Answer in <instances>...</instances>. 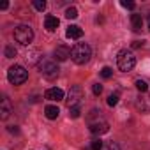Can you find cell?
<instances>
[{"label":"cell","mask_w":150,"mask_h":150,"mask_svg":"<svg viewBox=\"0 0 150 150\" xmlns=\"http://www.w3.org/2000/svg\"><path fill=\"white\" fill-rule=\"evenodd\" d=\"M87 120H88V127H90L92 134H99L101 136V134H106L110 131V124L101 117L99 110H92L90 115L87 117Z\"/></svg>","instance_id":"1"},{"label":"cell","mask_w":150,"mask_h":150,"mask_svg":"<svg viewBox=\"0 0 150 150\" xmlns=\"http://www.w3.org/2000/svg\"><path fill=\"white\" fill-rule=\"evenodd\" d=\"M58 25H60V20L57 18V16H46V20H44V28L48 30V32H55L57 28H58Z\"/></svg>","instance_id":"12"},{"label":"cell","mask_w":150,"mask_h":150,"mask_svg":"<svg viewBox=\"0 0 150 150\" xmlns=\"http://www.w3.org/2000/svg\"><path fill=\"white\" fill-rule=\"evenodd\" d=\"M7 131H9L11 134H18V132H20V129H18V127H14V125H11V127H7Z\"/></svg>","instance_id":"28"},{"label":"cell","mask_w":150,"mask_h":150,"mask_svg":"<svg viewBox=\"0 0 150 150\" xmlns=\"http://www.w3.org/2000/svg\"><path fill=\"white\" fill-rule=\"evenodd\" d=\"M27 78H28V71L21 65H13L7 71V80L13 85H23L27 81Z\"/></svg>","instance_id":"4"},{"label":"cell","mask_w":150,"mask_h":150,"mask_svg":"<svg viewBox=\"0 0 150 150\" xmlns=\"http://www.w3.org/2000/svg\"><path fill=\"white\" fill-rule=\"evenodd\" d=\"M148 30H150V25H148Z\"/></svg>","instance_id":"31"},{"label":"cell","mask_w":150,"mask_h":150,"mask_svg":"<svg viewBox=\"0 0 150 150\" xmlns=\"http://www.w3.org/2000/svg\"><path fill=\"white\" fill-rule=\"evenodd\" d=\"M103 150H120V146H118V143L110 141V143H106V145L103 146Z\"/></svg>","instance_id":"24"},{"label":"cell","mask_w":150,"mask_h":150,"mask_svg":"<svg viewBox=\"0 0 150 150\" xmlns=\"http://www.w3.org/2000/svg\"><path fill=\"white\" fill-rule=\"evenodd\" d=\"M4 53H6V57H7V58H14V57L18 55V51H16V48H14V46H6V51H4Z\"/></svg>","instance_id":"20"},{"label":"cell","mask_w":150,"mask_h":150,"mask_svg":"<svg viewBox=\"0 0 150 150\" xmlns=\"http://www.w3.org/2000/svg\"><path fill=\"white\" fill-rule=\"evenodd\" d=\"M39 69H41V74L44 78H48V80H53V78H57L58 76V65H57V62L55 60H50V58H42L41 60V64H39Z\"/></svg>","instance_id":"6"},{"label":"cell","mask_w":150,"mask_h":150,"mask_svg":"<svg viewBox=\"0 0 150 150\" xmlns=\"http://www.w3.org/2000/svg\"><path fill=\"white\" fill-rule=\"evenodd\" d=\"M92 92H94L96 96H101V94H103V85H99V83H96V85L92 87Z\"/></svg>","instance_id":"27"},{"label":"cell","mask_w":150,"mask_h":150,"mask_svg":"<svg viewBox=\"0 0 150 150\" xmlns=\"http://www.w3.org/2000/svg\"><path fill=\"white\" fill-rule=\"evenodd\" d=\"M44 97H46L48 101H57V103H58V101L64 99V90H62V88H57V87H51V88L46 90Z\"/></svg>","instance_id":"10"},{"label":"cell","mask_w":150,"mask_h":150,"mask_svg":"<svg viewBox=\"0 0 150 150\" xmlns=\"http://www.w3.org/2000/svg\"><path fill=\"white\" fill-rule=\"evenodd\" d=\"M136 108L141 113H150V94H143L139 99H136Z\"/></svg>","instance_id":"9"},{"label":"cell","mask_w":150,"mask_h":150,"mask_svg":"<svg viewBox=\"0 0 150 150\" xmlns=\"http://www.w3.org/2000/svg\"><path fill=\"white\" fill-rule=\"evenodd\" d=\"M14 39L21 46H28L34 41V30H32V27H28V25H18L14 28Z\"/></svg>","instance_id":"5"},{"label":"cell","mask_w":150,"mask_h":150,"mask_svg":"<svg viewBox=\"0 0 150 150\" xmlns=\"http://www.w3.org/2000/svg\"><path fill=\"white\" fill-rule=\"evenodd\" d=\"M92 57V48L87 44V42H78V44H74L71 48V58L74 64H78V65H83L90 60Z\"/></svg>","instance_id":"2"},{"label":"cell","mask_w":150,"mask_h":150,"mask_svg":"<svg viewBox=\"0 0 150 150\" xmlns=\"http://www.w3.org/2000/svg\"><path fill=\"white\" fill-rule=\"evenodd\" d=\"M120 6L125 7V9H134V2H131V0H122Z\"/></svg>","instance_id":"26"},{"label":"cell","mask_w":150,"mask_h":150,"mask_svg":"<svg viewBox=\"0 0 150 150\" xmlns=\"http://www.w3.org/2000/svg\"><path fill=\"white\" fill-rule=\"evenodd\" d=\"M69 57H71V50H69L65 44H60V46L55 48V58H57L58 62H64V60H67Z\"/></svg>","instance_id":"11"},{"label":"cell","mask_w":150,"mask_h":150,"mask_svg":"<svg viewBox=\"0 0 150 150\" xmlns=\"http://www.w3.org/2000/svg\"><path fill=\"white\" fill-rule=\"evenodd\" d=\"M65 18L67 20H76L78 18V9L76 7H67L65 9Z\"/></svg>","instance_id":"17"},{"label":"cell","mask_w":150,"mask_h":150,"mask_svg":"<svg viewBox=\"0 0 150 150\" xmlns=\"http://www.w3.org/2000/svg\"><path fill=\"white\" fill-rule=\"evenodd\" d=\"M134 85H136V88H138L141 94H146V92H148V83H146V81H143V80H136Z\"/></svg>","instance_id":"18"},{"label":"cell","mask_w":150,"mask_h":150,"mask_svg":"<svg viewBox=\"0 0 150 150\" xmlns=\"http://www.w3.org/2000/svg\"><path fill=\"white\" fill-rule=\"evenodd\" d=\"M131 25L134 32H139L143 27V16L141 14H131Z\"/></svg>","instance_id":"15"},{"label":"cell","mask_w":150,"mask_h":150,"mask_svg":"<svg viewBox=\"0 0 150 150\" xmlns=\"http://www.w3.org/2000/svg\"><path fill=\"white\" fill-rule=\"evenodd\" d=\"M80 113H81L80 108H71V110H69V117H71V118H78Z\"/></svg>","instance_id":"25"},{"label":"cell","mask_w":150,"mask_h":150,"mask_svg":"<svg viewBox=\"0 0 150 150\" xmlns=\"http://www.w3.org/2000/svg\"><path fill=\"white\" fill-rule=\"evenodd\" d=\"M106 103H108V106H111V108H113V106H117V103H118V94H111V96L108 97V101H106Z\"/></svg>","instance_id":"22"},{"label":"cell","mask_w":150,"mask_h":150,"mask_svg":"<svg viewBox=\"0 0 150 150\" xmlns=\"http://www.w3.org/2000/svg\"><path fill=\"white\" fill-rule=\"evenodd\" d=\"M9 7V2H2V6H0V9H7Z\"/></svg>","instance_id":"30"},{"label":"cell","mask_w":150,"mask_h":150,"mask_svg":"<svg viewBox=\"0 0 150 150\" xmlns=\"http://www.w3.org/2000/svg\"><path fill=\"white\" fill-rule=\"evenodd\" d=\"M101 76H103L104 80H110V78L113 76V69H111V67H103V69H101Z\"/></svg>","instance_id":"19"},{"label":"cell","mask_w":150,"mask_h":150,"mask_svg":"<svg viewBox=\"0 0 150 150\" xmlns=\"http://www.w3.org/2000/svg\"><path fill=\"white\" fill-rule=\"evenodd\" d=\"M103 141L101 139H94L92 143H90V150H103Z\"/></svg>","instance_id":"23"},{"label":"cell","mask_w":150,"mask_h":150,"mask_svg":"<svg viewBox=\"0 0 150 150\" xmlns=\"http://www.w3.org/2000/svg\"><path fill=\"white\" fill-rule=\"evenodd\" d=\"M32 6H34L37 11H41V13L46 9V2H44V0H34V2H32Z\"/></svg>","instance_id":"21"},{"label":"cell","mask_w":150,"mask_h":150,"mask_svg":"<svg viewBox=\"0 0 150 150\" xmlns=\"http://www.w3.org/2000/svg\"><path fill=\"white\" fill-rule=\"evenodd\" d=\"M44 115H46L50 120H55V118L60 115V110H58V106L50 104V106H46V108H44Z\"/></svg>","instance_id":"16"},{"label":"cell","mask_w":150,"mask_h":150,"mask_svg":"<svg viewBox=\"0 0 150 150\" xmlns=\"http://www.w3.org/2000/svg\"><path fill=\"white\" fill-rule=\"evenodd\" d=\"M81 35H83V30L78 25H71L67 28V32H65V37L67 39H81Z\"/></svg>","instance_id":"13"},{"label":"cell","mask_w":150,"mask_h":150,"mask_svg":"<svg viewBox=\"0 0 150 150\" xmlns=\"http://www.w3.org/2000/svg\"><path fill=\"white\" fill-rule=\"evenodd\" d=\"M117 65H118L120 71L129 72V71H132L134 65H136V57H134L129 50H120V51H118V57H117Z\"/></svg>","instance_id":"3"},{"label":"cell","mask_w":150,"mask_h":150,"mask_svg":"<svg viewBox=\"0 0 150 150\" xmlns=\"http://www.w3.org/2000/svg\"><path fill=\"white\" fill-rule=\"evenodd\" d=\"M65 101H67L69 110H71V108H80V104H81V101H83V88H81L80 85L71 87V90H69Z\"/></svg>","instance_id":"7"},{"label":"cell","mask_w":150,"mask_h":150,"mask_svg":"<svg viewBox=\"0 0 150 150\" xmlns=\"http://www.w3.org/2000/svg\"><path fill=\"white\" fill-rule=\"evenodd\" d=\"M25 58H27V62H28L30 65H34V64H41V60H42V57H41V51H39V50H32V51H28Z\"/></svg>","instance_id":"14"},{"label":"cell","mask_w":150,"mask_h":150,"mask_svg":"<svg viewBox=\"0 0 150 150\" xmlns=\"http://www.w3.org/2000/svg\"><path fill=\"white\" fill-rule=\"evenodd\" d=\"M11 113H13L11 101H9L7 96H4V97H2V104H0V118H2V120H7Z\"/></svg>","instance_id":"8"},{"label":"cell","mask_w":150,"mask_h":150,"mask_svg":"<svg viewBox=\"0 0 150 150\" xmlns=\"http://www.w3.org/2000/svg\"><path fill=\"white\" fill-rule=\"evenodd\" d=\"M139 46H143V41H134L132 42V48H139Z\"/></svg>","instance_id":"29"}]
</instances>
